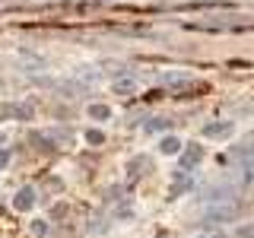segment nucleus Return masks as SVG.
Returning a JSON list of instances; mask_svg holds the SVG:
<instances>
[{
	"label": "nucleus",
	"instance_id": "3",
	"mask_svg": "<svg viewBox=\"0 0 254 238\" xmlns=\"http://www.w3.org/2000/svg\"><path fill=\"white\" fill-rule=\"evenodd\" d=\"M16 210H19V213H26V210H32V206H35V190H32V187H22L19 190V194H16Z\"/></svg>",
	"mask_w": 254,
	"mask_h": 238
},
{
	"label": "nucleus",
	"instance_id": "9",
	"mask_svg": "<svg viewBox=\"0 0 254 238\" xmlns=\"http://www.w3.org/2000/svg\"><path fill=\"white\" fill-rule=\"evenodd\" d=\"M190 238H226V232L222 229H200V232L190 235Z\"/></svg>",
	"mask_w": 254,
	"mask_h": 238
},
{
	"label": "nucleus",
	"instance_id": "13",
	"mask_svg": "<svg viewBox=\"0 0 254 238\" xmlns=\"http://www.w3.org/2000/svg\"><path fill=\"white\" fill-rule=\"evenodd\" d=\"M165 127H169V121H165V118H153V121L146 124V130H165Z\"/></svg>",
	"mask_w": 254,
	"mask_h": 238
},
{
	"label": "nucleus",
	"instance_id": "10",
	"mask_svg": "<svg viewBox=\"0 0 254 238\" xmlns=\"http://www.w3.org/2000/svg\"><path fill=\"white\" fill-rule=\"evenodd\" d=\"M79 79H86V83H99V73H95L92 67H79V73H76Z\"/></svg>",
	"mask_w": 254,
	"mask_h": 238
},
{
	"label": "nucleus",
	"instance_id": "11",
	"mask_svg": "<svg viewBox=\"0 0 254 238\" xmlns=\"http://www.w3.org/2000/svg\"><path fill=\"white\" fill-rule=\"evenodd\" d=\"M235 238H254V222H245V226L235 229Z\"/></svg>",
	"mask_w": 254,
	"mask_h": 238
},
{
	"label": "nucleus",
	"instance_id": "4",
	"mask_svg": "<svg viewBox=\"0 0 254 238\" xmlns=\"http://www.w3.org/2000/svg\"><path fill=\"white\" fill-rule=\"evenodd\" d=\"M0 118H19V121H29L32 111L22 105H0Z\"/></svg>",
	"mask_w": 254,
	"mask_h": 238
},
{
	"label": "nucleus",
	"instance_id": "14",
	"mask_svg": "<svg viewBox=\"0 0 254 238\" xmlns=\"http://www.w3.org/2000/svg\"><path fill=\"white\" fill-rule=\"evenodd\" d=\"M238 149H245V153L254 156V133H245V140H242V146H238Z\"/></svg>",
	"mask_w": 254,
	"mask_h": 238
},
{
	"label": "nucleus",
	"instance_id": "7",
	"mask_svg": "<svg viewBox=\"0 0 254 238\" xmlns=\"http://www.w3.org/2000/svg\"><path fill=\"white\" fill-rule=\"evenodd\" d=\"M200 159H203V149H200V146H188L185 156H181V169H188V165H197Z\"/></svg>",
	"mask_w": 254,
	"mask_h": 238
},
{
	"label": "nucleus",
	"instance_id": "15",
	"mask_svg": "<svg viewBox=\"0 0 254 238\" xmlns=\"http://www.w3.org/2000/svg\"><path fill=\"white\" fill-rule=\"evenodd\" d=\"M32 232H35V235H48V226H45V222H35V226H32Z\"/></svg>",
	"mask_w": 254,
	"mask_h": 238
},
{
	"label": "nucleus",
	"instance_id": "6",
	"mask_svg": "<svg viewBox=\"0 0 254 238\" xmlns=\"http://www.w3.org/2000/svg\"><path fill=\"white\" fill-rule=\"evenodd\" d=\"M159 153L178 156V153H181V140H178V137H162V140H159Z\"/></svg>",
	"mask_w": 254,
	"mask_h": 238
},
{
	"label": "nucleus",
	"instance_id": "16",
	"mask_svg": "<svg viewBox=\"0 0 254 238\" xmlns=\"http://www.w3.org/2000/svg\"><path fill=\"white\" fill-rule=\"evenodd\" d=\"M6 165H10V153H6V149H0V169H6Z\"/></svg>",
	"mask_w": 254,
	"mask_h": 238
},
{
	"label": "nucleus",
	"instance_id": "2",
	"mask_svg": "<svg viewBox=\"0 0 254 238\" xmlns=\"http://www.w3.org/2000/svg\"><path fill=\"white\" fill-rule=\"evenodd\" d=\"M232 130H235L232 121H222V124H206V127H203V133H206L210 140H226V137H232Z\"/></svg>",
	"mask_w": 254,
	"mask_h": 238
},
{
	"label": "nucleus",
	"instance_id": "1",
	"mask_svg": "<svg viewBox=\"0 0 254 238\" xmlns=\"http://www.w3.org/2000/svg\"><path fill=\"white\" fill-rule=\"evenodd\" d=\"M238 213H242L238 200H216V203L203 206V222H210V226H226V222L238 219Z\"/></svg>",
	"mask_w": 254,
	"mask_h": 238
},
{
	"label": "nucleus",
	"instance_id": "12",
	"mask_svg": "<svg viewBox=\"0 0 254 238\" xmlns=\"http://www.w3.org/2000/svg\"><path fill=\"white\" fill-rule=\"evenodd\" d=\"M86 140L95 143V146H102V143H105V133L102 130H86Z\"/></svg>",
	"mask_w": 254,
	"mask_h": 238
},
{
	"label": "nucleus",
	"instance_id": "5",
	"mask_svg": "<svg viewBox=\"0 0 254 238\" xmlns=\"http://www.w3.org/2000/svg\"><path fill=\"white\" fill-rule=\"evenodd\" d=\"M115 92L118 95H133V92H137V79H133V76H118L115 79Z\"/></svg>",
	"mask_w": 254,
	"mask_h": 238
},
{
	"label": "nucleus",
	"instance_id": "8",
	"mask_svg": "<svg viewBox=\"0 0 254 238\" xmlns=\"http://www.w3.org/2000/svg\"><path fill=\"white\" fill-rule=\"evenodd\" d=\"M89 118H92V121H108L111 108L108 105H89Z\"/></svg>",
	"mask_w": 254,
	"mask_h": 238
}]
</instances>
